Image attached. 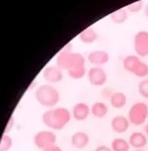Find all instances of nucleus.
<instances>
[{"label": "nucleus", "instance_id": "nucleus-14", "mask_svg": "<svg viewBox=\"0 0 148 151\" xmlns=\"http://www.w3.org/2000/svg\"><path fill=\"white\" fill-rule=\"evenodd\" d=\"M90 111L91 114H93L95 118L102 119L107 115L108 112V107L105 102L96 101L91 106Z\"/></svg>", "mask_w": 148, "mask_h": 151}, {"label": "nucleus", "instance_id": "nucleus-12", "mask_svg": "<svg viewBox=\"0 0 148 151\" xmlns=\"http://www.w3.org/2000/svg\"><path fill=\"white\" fill-rule=\"evenodd\" d=\"M147 136L140 131L133 132L128 138V143L131 147L135 150L142 149L147 144Z\"/></svg>", "mask_w": 148, "mask_h": 151}, {"label": "nucleus", "instance_id": "nucleus-21", "mask_svg": "<svg viewBox=\"0 0 148 151\" xmlns=\"http://www.w3.org/2000/svg\"><path fill=\"white\" fill-rule=\"evenodd\" d=\"M12 145V138L7 134H3L0 140V151H9Z\"/></svg>", "mask_w": 148, "mask_h": 151}, {"label": "nucleus", "instance_id": "nucleus-27", "mask_svg": "<svg viewBox=\"0 0 148 151\" xmlns=\"http://www.w3.org/2000/svg\"><path fill=\"white\" fill-rule=\"evenodd\" d=\"M144 15H146L147 18H148V5H147L144 9Z\"/></svg>", "mask_w": 148, "mask_h": 151}, {"label": "nucleus", "instance_id": "nucleus-6", "mask_svg": "<svg viewBox=\"0 0 148 151\" xmlns=\"http://www.w3.org/2000/svg\"><path fill=\"white\" fill-rule=\"evenodd\" d=\"M134 48L137 56L144 57L148 55V32L140 31L134 35Z\"/></svg>", "mask_w": 148, "mask_h": 151}, {"label": "nucleus", "instance_id": "nucleus-1", "mask_svg": "<svg viewBox=\"0 0 148 151\" xmlns=\"http://www.w3.org/2000/svg\"><path fill=\"white\" fill-rule=\"evenodd\" d=\"M69 44L63 48L57 57V66L62 70H67L69 76L72 79H80L85 75V60L80 53L72 52L67 48Z\"/></svg>", "mask_w": 148, "mask_h": 151}, {"label": "nucleus", "instance_id": "nucleus-17", "mask_svg": "<svg viewBox=\"0 0 148 151\" xmlns=\"http://www.w3.org/2000/svg\"><path fill=\"white\" fill-rule=\"evenodd\" d=\"M141 60L137 55H128L126 56L122 61V66L124 70L127 72L133 73L137 64L140 63Z\"/></svg>", "mask_w": 148, "mask_h": 151}, {"label": "nucleus", "instance_id": "nucleus-26", "mask_svg": "<svg viewBox=\"0 0 148 151\" xmlns=\"http://www.w3.org/2000/svg\"><path fill=\"white\" fill-rule=\"evenodd\" d=\"M44 151H63V150L60 147H58V146L54 145L50 147L47 148V149L45 150Z\"/></svg>", "mask_w": 148, "mask_h": 151}, {"label": "nucleus", "instance_id": "nucleus-19", "mask_svg": "<svg viewBox=\"0 0 148 151\" xmlns=\"http://www.w3.org/2000/svg\"><path fill=\"white\" fill-rule=\"evenodd\" d=\"M110 19L115 24H122L128 19V12L124 9H120L110 14Z\"/></svg>", "mask_w": 148, "mask_h": 151}, {"label": "nucleus", "instance_id": "nucleus-3", "mask_svg": "<svg viewBox=\"0 0 148 151\" xmlns=\"http://www.w3.org/2000/svg\"><path fill=\"white\" fill-rule=\"evenodd\" d=\"M34 96L40 105L47 108L54 107L60 99L59 91L50 84L39 86L36 88Z\"/></svg>", "mask_w": 148, "mask_h": 151}, {"label": "nucleus", "instance_id": "nucleus-24", "mask_svg": "<svg viewBox=\"0 0 148 151\" xmlns=\"http://www.w3.org/2000/svg\"><path fill=\"white\" fill-rule=\"evenodd\" d=\"M14 122H15L14 118H13V116H11V118H9V122H8L7 125H6V128H5V131H4V134H8V133L11 131V129L12 128L13 125H14Z\"/></svg>", "mask_w": 148, "mask_h": 151}, {"label": "nucleus", "instance_id": "nucleus-7", "mask_svg": "<svg viewBox=\"0 0 148 151\" xmlns=\"http://www.w3.org/2000/svg\"><path fill=\"white\" fill-rule=\"evenodd\" d=\"M87 76L89 83L94 86H102L106 84L108 79L106 72L100 66H94L89 69Z\"/></svg>", "mask_w": 148, "mask_h": 151}, {"label": "nucleus", "instance_id": "nucleus-13", "mask_svg": "<svg viewBox=\"0 0 148 151\" xmlns=\"http://www.w3.org/2000/svg\"><path fill=\"white\" fill-rule=\"evenodd\" d=\"M90 139L84 131H76L71 137V144L76 149H84L89 145Z\"/></svg>", "mask_w": 148, "mask_h": 151}, {"label": "nucleus", "instance_id": "nucleus-4", "mask_svg": "<svg viewBox=\"0 0 148 151\" xmlns=\"http://www.w3.org/2000/svg\"><path fill=\"white\" fill-rule=\"evenodd\" d=\"M148 118V105L145 102L138 101L130 108L128 120L130 123L135 126H140L145 123Z\"/></svg>", "mask_w": 148, "mask_h": 151}, {"label": "nucleus", "instance_id": "nucleus-15", "mask_svg": "<svg viewBox=\"0 0 148 151\" xmlns=\"http://www.w3.org/2000/svg\"><path fill=\"white\" fill-rule=\"evenodd\" d=\"M98 38V34L94 28H87L84 29L79 35V39L80 41L85 44H91L94 43Z\"/></svg>", "mask_w": 148, "mask_h": 151}, {"label": "nucleus", "instance_id": "nucleus-28", "mask_svg": "<svg viewBox=\"0 0 148 151\" xmlns=\"http://www.w3.org/2000/svg\"><path fill=\"white\" fill-rule=\"evenodd\" d=\"M145 132H146V135L148 137V124L145 127Z\"/></svg>", "mask_w": 148, "mask_h": 151}, {"label": "nucleus", "instance_id": "nucleus-10", "mask_svg": "<svg viewBox=\"0 0 148 151\" xmlns=\"http://www.w3.org/2000/svg\"><path fill=\"white\" fill-rule=\"evenodd\" d=\"M90 113V108L84 102L75 104L72 109V117L78 122L85 121L89 117Z\"/></svg>", "mask_w": 148, "mask_h": 151}, {"label": "nucleus", "instance_id": "nucleus-9", "mask_svg": "<svg viewBox=\"0 0 148 151\" xmlns=\"http://www.w3.org/2000/svg\"><path fill=\"white\" fill-rule=\"evenodd\" d=\"M110 59L109 54L104 50H96L88 55V60L95 66H100L107 63Z\"/></svg>", "mask_w": 148, "mask_h": 151}, {"label": "nucleus", "instance_id": "nucleus-29", "mask_svg": "<svg viewBox=\"0 0 148 151\" xmlns=\"http://www.w3.org/2000/svg\"><path fill=\"white\" fill-rule=\"evenodd\" d=\"M134 151H144V150H143L142 149H139V150H134Z\"/></svg>", "mask_w": 148, "mask_h": 151}, {"label": "nucleus", "instance_id": "nucleus-25", "mask_svg": "<svg viewBox=\"0 0 148 151\" xmlns=\"http://www.w3.org/2000/svg\"><path fill=\"white\" fill-rule=\"evenodd\" d=\"M95 151H112V150H111V147H108V146L100 145L96 148Z\"/></svg>", "mask_w": 148, "mask_h": 151}, {"label": "nucleus", "instance_id": "nucleus-22", "mask_svg": "<svg viewBox=\"0 0 148 151\" xmlns=\"http://www.w3.org/2000/svg\"><path fill=\"white\" fill-rule=\"evenodd\" d=\"M138 92L142 97L148 99V79H144L139 83Z\"/></svg>", "mask_w": 148, "mask_h": 151}, {"label": "nucleus", "instance_id": "nucleus-8", "mask_svg": "<svg viewBox=\"0 0 148 151\" xmlns=\"http://www.w3.org/2000/svg\"><path fill=\"white\" fill-rule=\"evenodd\" d=\"M42 76L44 79L50 83H58L63 79V70L57 65L46 66L43 70Z\"/></svg>", "mask_w": 148, "mask_h": 151}, {"label": "nucleus", "instance_id": "nucleus-18", "mask_svg": "<svg viewBox=\"0 0 148 151\" xmlns=\"http://www.w3.org/2000/svg\"><path fill=\"white\" fill-rule=\"evenodd\" d=\"M110 147L112 151H129L131 146L128 143V140H126L121 137H118L111 141Z\"/></svg>", "mask_w": 148, "mask_h": 151}, {"label": "nucleus", "instance_id": "nucleus-11", "mask_svg": "<svg viewBox=\"0 0 148 151\" xmlns=\"http://www.w3.org/2000/svg\"><path fill=\"white\" fill-rule=\"evenodd\" d=\"M130 124L128 118L122 115H117L111 120V127L112 131L117 134H123L128 131Z\"/></svg>", "mask_w": 148, "mask_h": 151}, {"label": "nucleus", "instance_id": "nucleus-5", "mask_svg": "<svg viewBox=\"0 0 148 151\" xmlns=\"http://www.w3.org/2000/svg\"><path fill=\"white\" fill-rule=\"evenodd\" d=\"M34 144L38 149L43 151L52 146L56 145L57 136L53 131L45 130L35 134L33 139Z\"/></svg>", "mask_w": 148, "mask_h": 151}, {"label": "nucleus", "instance_id": "nucleus-2", "mask_svg": "<svg viewBox=\"0 0 148 151\" xmlns=\"http://www.w3.org/2000/svg\"><path fill=\"white\" fill-rule=\"evenodd\" d=\"M70 111L66 108L58 107L49 109L43 113L42 122L50 129L60 131L70 122Z\"/></svg>", "mask_w": 148, "mask_h": 151}, {"label": "nucleus", "instance_id": "nucleus-23", "mask_svg": "<svg viewBox=\"0 0 148 151\" xmlns=\"http://www.w3.org/2000/svg\"><path fill=\"white\" fill-rule=\"evenodd\" d=\"M143 6H144V2L143 1H137V2L128 4V6H126V9L131 12L136 13L141 11Z\"/></svg>", "mask_w": 148, "mask_h": 151}, {"label": "nucleus", "instance_id": "nucleus-16", "mask_svg": "<svg viewBox=\"0 0 148 151\" xmlns=\"http://www.w3.org/2000/svg\"><path fill=\"white\" fill-rule=\"evenodd\" d=\"M110 104L115 109H122L127 104V96L122 92H115L110 97Z\"/></svg>", "mask_w": 148, "mask_h": 151}, {"label": "nucleus", "instance_id": "nucleus-20", "mask_svg": "<svg viewBox=\"0 0 148 151\" xmlns=\"http://www.w3.org/2000/svg\"><path fill=\"white\" fill-rule=\"evenodd\" d=\"M134 75L139 78H144L148 76V65L144 61L141 60L140 63L137 64V67L135 68L133 73Z\"/></svg>", "mask_w": 148, "mask_h": 151}]
</instances>
